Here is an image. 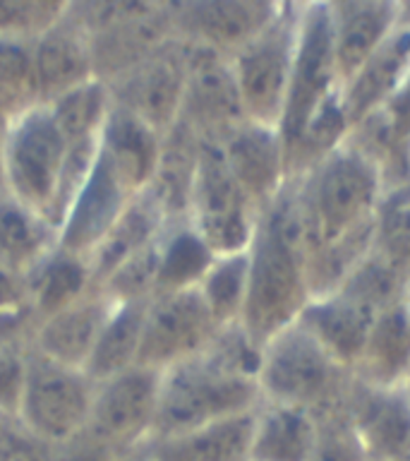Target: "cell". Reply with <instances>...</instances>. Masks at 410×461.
<instances>
[{"label":"cell","instance_id":"7c38bea8","mask_svg":"<svg viewBox=\"0 0 410 461\" xmlns=\"http://www.w3.org/2000/svg\"><path fill=\"white\" fill-rule=\"evenodd\" d=\"M218 331L197 288L156 294L147 305L139 366L164 373L183 360L200 356Z\"/></svg>","mask_w":410,"mask_h":461},{"label":"cell","instance_id":"603a6c76","mask_svg":"<svg viewBox=\"0 0 410 461\" xmlns=\"http://www.w3.org/2000/svg\"><path fill=\"white\" fill-rule=\"evenodd\" d=\"M374 317L377 315L372 310L334 291V294L309 298L295 322L302 330H308L319 341V346H324L341 366L352 373L362 356Z\"/></svg>","mask_w":410,"mask_h":461},{"label":"cell","instance_id":"d6986e66","mask_svg":"<svg viewBox=\"0 0 410 461\" xmlns=\"http://www.w3.org/2000/svg\"><path fill=\"white\" fill-rule=\"evenodd\" d=\"M341 82L355 75L401 22L396 0H326Z\"/></svg>","mask_w":410,"mask_h":461},{"label":"cell","instance_id":"e0dca14e","mask_svg":"<svg viewBox=\"0 0 410 461\" xmlns=\"http://www.w3.org/2000/svg\"><path fill=\"white\" fill-rule=\"evenodd\" d=\"M34 70L39 104H50L60 94L99 77L92 32L75 10V3L67 5L56 24L36 36Z\"/></svg>","mask_w":410,"mask_h":461},{"label":"cell","instance_id":"7a4b0ae2","mask_svg":"<svg viewBox=\"0 0 410 461\" xmlns=\"http://www.w3.org/2000/svg\"><path fill=\"white\" fill-rule=\"evenodd\" d=\"M290 180L308 252L372 229L387 194L379 164L352 137Z\"/></svg>","mask_w":410,"mask_h":461},{"label":"cell","instance_id":"f1b7e54d","mask_svg":"<svg viewBox=\"0 0 410 461\" xmlns=\"http://www.w3.org/2000/svg\"><path fill=\"white\" fill-rule=\"evenodd\" d=\"M214 259V248L190 219L165 221L156 240V294L192 291L207 276Z\"/></svg>","mask_w":410,"mask_h":461},{"label":"cell","instance_id":"ac0fdd59","mask_svg":"<svg viewBox=\"0 0 410 461\" xmlns=\"http://www.w3.org/2000/svg\"><path fill=\"white\" fill-rule=\"evenodd\" d=\"M218 144L233 178L257 204L259 212L276 200L281 190L288 185L290 176L286 144L279 128L243 121L228 135H223Z\"/></svg>","mask_w":410,"mask_h":461},{"label":"cell","instance_id":"d590c367","mask_svg":"<svg viewBox=\"0 0 410 461\" xmlns=\"http://www.w3.org/2000/svg\"><path fill=\"white\" fill-rule=\"evenodd\" d=\"M36 324L39 320L29 303L24 279L0 267V341L29 344Z\"/></svg>","mask_w":410,"mask_h":461},{"label":"cell","instance_id":"d6a6232c","mask_svg":"<svg viewBox=\"0 0 410 461\" xmlns=\"http://www.w3.org/2000/svg\"><path fill=\"white\" fill-rule=\"evenodd\" d=\"M218 327L243 320L250 291V255L247 250L216 255L214 265L197 286Z\"/></svg>","mask_w":410,"mask_h":461},{"label":"cell","instance_id":"ba28073f","mask_svg":"<svg viewBox=\"0 0 410 461\" xmlns=\"http://www.w3.org/2000/svg\"><path fill=\"white\" fill-rule=\"evenodd\" d=\"M96 382L79 367L60 366L29 348L27 377L17 420L49 445H67L85 435Z\"/></svg>","mask_w":410,"mask_h":461},{"label":"cell","instance_id":"7bdbcfd3","mask_svg":"<svg viewBox=\"0 0 410 461\" xmlns=\"http://www.w3.org/2000/svg\"><path fill=\"white\" fill-rule=\"evenodd\" d=\"M0 194H5V171H3V140H0Z\"/></svg>","mask_w":410,"mask_h":461},{"label":"cell","instance_id":"2e32d148","mask_svg":"<svg viewBox=\"0 0 410 461\" xmlns=\"http://www.w3.org/2000/svg\"><path fill=\"white\" fill-rule=\"evenodd\" d=\"M135 197L137 194L118 178L113 166L99 151L92 173L58 223V245L89 258Z\"/></svg>","mask_w":410,"mask_h":461},{"label":"cell","instance_id":"cb8c5ba5","mask_svg":"<svg viewBox=\"0 0 410 461\" xmlns=\"http://www.w3.org/2000/svg\"><path fill=\"white\" fill-rule=\"evenodd\" d=\"M254 411L200 425L192 430L147 439L139 452L151 461H247Z\"/></svg>","mask_w":410,"mask_h":461},{"label":"cell","instance_id":"ab89813d","mask_svg":"<svg viewBox=\"0 0 410 461\" xmlns=\"http://www.w3.org/2000/svg\"><path fill=\"white\" fill-rule=\"evenodd\" d=\"M27 360L29 344L0 341V416L17 418L27 377Z\"/></svg>","mask_w":410,"mask_h":461},{"label":"cell","instance_id":"e575fe53","mask_svg":"<svg viewBox=\"0 0 410 461\" xmlns=\"http://www.w3.org/2000/svg\"><path fill=\"white\" fill-rule=\"evenodd\" d=\"M372 250L410 274V183L384 194L374 223Z\"/></svg>","mask_w":410,"mask_h":461},{"label":"cell","instance_id":"7402d4cb","mask_svg":"<svg viewBox=\"0 0 410 461\" xmlns=\"http://www.w3.org/2000/svg\"><path fill=\"white\" fill-rule=\"evenodd\" d=\"M410 72V24L398 27L341 89L351 128L379 111Z\"/></svg>","mask_w":410,"mask_h":461},{"label":"cell","instance_id":"f546056e","mask_svg":"<svg viewBox=\"0 0 410 461\" xmlns=\"http://www.w3.org/2000/svg\"><path fill=\"white\" fill-rule=\"evenodd\" d=\"M58 245V226L10 194H0V267L24 276Z\"/></svg>","mask_w":410,"mask_h":461},{"label":"cell","instance_id":"4fadbf2b","mask_svg":"<svg viewBox=\"0 0 410 461\" xmlns=\"http://www.w3.org/2000/svg\"><path fill=\"white\" fill-rule=\"evenodd\" d=\"M345 420L370 461H410V389L352 375L341 402Z\"/></svg>","mask_w":410,"mask_h":461},{"label":"cell","instance_id":"8992f818","mask_svg":"<svg viewBox=\"0 0 410 461\" xmlns=\"http://www.w3.org/2000/svg\"><path fill=\"white\" fill-rule=\"evenodd\" d=\"M67 140L46 104L27 108L3 135L5 193L53 221Z\"/></svg>","mask_w":410,"mask_h":461},{"label":"cell","instance_id":"ee69618b","mask_svg":"<svg viewBox=\"0 0 410 461\" xmlns=\"http://www.w3.org/2000/svg\"><path fill=\"white\" fill-rule=\"evenodd\" d=\"M401 22L410 24V3H401Z\"/></svg>","mask_w":410,"mask_h":461},{"label":"cell","instance_id":"4dcf8cb0","mask_svg":"<svg viewBox=\"0 0 410 461\" xmlns=\"http://www.w3.org/2000/svg\"><path fill=\"white\" fill-rule=\"evenodd\" d=\"M147 305L149 301L115 303L113 312L108 315L106 324L96 339L92 358L85 367L94 382L108 380L113 375L139 366Z\"/></svg>","mask_w":410,"mask_h":461},{"label":"cell","instance_id":"52a82bcc","mask_svg":"<svg viewBox=\"0 0 410 461\" xmlns=\"http://www.w3.org/2000/svg\"><path fill=\"white\" fill-rule=\"evenodd\" d=\"M341 89L343 82L334 56L329 3H302L293 72L279 122V132L286 144V158L319 111L341 96Z\"/></svg>","mask_w":410,"mask_h":461},{"label":"cell","instance_id":"6da1fadb","mask_svg":"<svg viewBox=\"0 0 410 461\" xmlns=\"http://www.w3.org/2000/svg\"><path fill=\"white\" fill-rule=\"evenodd\" d=\"M247 255L250 291L240 324L264 346L273 334L293 324L312 298L308 245L293 180H288L279 197L259 212Z\"/></svg>","mask_w":410,"mask_h":461},{"label":"cell","instance_id":"3957f363","mask_svg":"<svg viewBox=\"0 0 410 461\" xmlns=\"http://www.w3.org/2000/svg\"><path fill=\"white\" fill-rule=\"evenodd\" d=\"M262 402L254 377L230 370L201 351L161 373L156 428L151 438H165L216 423L223 418L250 413Z\"/></svg>","mask_w":410,"mask_h":461},{"label":"cell","instance_id":"5b68a950","mask_svg":"<svg viewBox=\"0 0 410 461\" xmlns=\"http://www.w3.org/2000/svg\"><path fill=\"white\" fill-rule=\"evenodd\" d=\"M302 3H279L272 20L230 58L245 121L279 128L293 72Z\"/></svg>","mask_w":410,"mask_h":461},{"label":"cell","instance_id":"74e56055","mask_svg":"<svg viewBox=\"0 0 410 461\" xmlns=\"http://www.w3.org/2000/svg\"><path fill=\"white\" fill-rule=\"evenodd\" d=\"M34 41L36 39H29V36H0V86L39 104Z\"/></svg>","mask_w":410,"mask_h":461},{"label":"cell","instance_id":"5bb4252c","mask_svg":"<svg viewBox=\"0 0 410 461\" xmlns=\"http://www.w3.org/2000/svg\"><path fill=\"white\" fill-rule=\"evenodd\" d=\"M173 34L180 41L233 58L266 22L279 3L272 0H197L173 3Z\"/></svg>","mask_w":410,"mask_h":461},{"label":"cell","instance_id":"83f0119b","mask_svg":"<svg viewBox=\"0 0 410 461\" xmlns=\"http://www.w3.org/2000/svg\"><path fill=\"white\" fill-rule=\"evenodd\" d=\"M165 221L168 219H165L164 209L158 207L156 200L149 193L137 194L135 200L128 204V209L122 212L120 219L113 223V229L108 230L106 238L101 240L99 248L89 255L96 288L118 267H122L128 259L156 243Z\"/></svg>","mask_w":410,"mask_h":461},{"label":"cell","instance_id":"60d3db41","mask_svg":"<svg viewBox=\"0 0 410 461\" xmlns=\"http://www.w3.org/2000/svg\"><path fill=\"white\" fill-rule=\"evenodd\" d=\"M31 106H34V101L24 99L20 94H14L10 92V89H5V86H0V140H3V135L10 130V125Z\"/></svg>","mask_w":410,"mask_h":461},{"label":"cell","instance_id":"9c48e42d","mask_svg":"<svg viewBox=\"0 0 410 461\" xmlns=\"http://www.w3.org/2000/svg\"><path fill=\"white\" fill-rule=\"evenodd\" d=\"M187 219L216 255L247 250L257 229V204L233 178L214 140H201Z\"/></svg>","mask_w":410,"mask_h":461},{"label":"cell","instance_id":"277c9868","mask_svg":"<svg viewBox=\"0 0 410 461\" xmlns=\"http://www.w3.org/2000/svg\"><path fill=\"white\" fill-rule=\"evenodd\" d=\"M351 380V370L298 322L262 346L257 382L264 402L293 403L319 416L341 406Z\"/></svg>","mask_w":410,"mask_h":461},{"label":"cell","instance_id":"ffe728a7","mask_svg":"<svg viewBox=\"0 0 410 461\" xmlns=\"http://www.w3.org/2000/svg\"><path fill=\"white\" fill-rule=\"evenodd\" d=\"M113 308L115 303L96 288L70 308L60 310L36 324L29 348L41 353L43 358L56 360L60 366L85 370L92 358L96 339Z\"/></svg>","mask_w":410,"mask_h":461},{"label":"cell","instance_id":"44dd1931","mask_svg":"<svg viewBox=\"0 0 410 461\" xmlns=\"http://www.w3.org/2000/svg\"><path fill=\"white\" fill-rule=\"evenodd\" d=\"M165 135L128 108L113 104L101 135V154L118 178L135 194L144 193L156 176Z\"/></svg>","mask_w":410,"mask_h":461},{"label":"cell","instance_id":"836d02e7","mask_svg":"<svg viewBox=\"0 0 410 461\" xmlns=\"http://www.w3.org/2000/svg\"><path fill=\"white\" fill-rule=\"evenodd\" d=\"M408 279L410 274L401 272L398 267H394L372 250L348 274V279L338 286V294L348 295L377 315L381 310L403 303Z\"/></svg>","mask_w":410,"mask_h":461},{"label":"cell","instance_id":"4316f807","mask_svg":"<svg viewBox=\"0 0 410 461\" xmlns=\"http://www.w3.org/2000/svg\"><path fill=\"white\" fill-rule=\"evenodd\" d=\"M352 375L372 384H384V387H408L410 315L406 303L377 312Z\"/></svg>","mask_w":410,"mask_h":461},{"label":"cell","instance_id":"f35d334b","mask_svg":"<svg viewBox=\"0 0 410 461\" xmlns=\"http://www.w3.org/2000/svg\"><path fill=\"white\" fill-rule=\"evenodd\" d=\"M319 438L309 461H370L352 435L341 406L319 413Z\"/></svg>","mask_w":410,"mask_h":461},{"label":"cell","instance_id":"8fae6325","mask_svg":"<svg viewBox=\"0 0 410 461\" xmlns=\"http://www.w3.org/2000/svg\"><path fill=\"white\" fill-rule=\"evenodd\" d=\"M190 46L173 36L154 53L108 82L113 101L161 132L178 122L185 99Z\"/></svg>","mask_w":410,"mask_h":461},{"label":"cell","instance_id":"f6af8a7d","mask_svg":"<svg viewBox=\"0 0 410 461\" xmlns=\"http://www.w3.org/2000/svg\"><path fill=\"white\" fill-rule=\"evenodd\" d=\"M403 303H406V310H408V315H410V279H408V288H406V298H403Z\"/></svg>","mask_w":410,"mask_h":461},{"label":"cell","instance_id":"b9f144b4","mask_svg":"<svg viewBox=\"0 0 410 461\" xmlns=\"http://www.w3.org/2000/svg\"><path fill=\"white\" fill-rule=\"evenodd\" d=\"M120 461H151V459L149 456H144L139 449H135V452H129V454H125V456H120Z\"/></svg>","mask_w":410,"mask_h":461},{"label":"cell","instance_id":"bcb514c9","mask_svg":"<svg viewBox=\"0 0 410 461\" xmlns=\"http://www.w3.org/2000/svg\"><path fill=\"white\" fill-rule=\"evenodd\" d=\"M408 389H410V380H408Z\"/></svg>","mask_w":410,"mask_h":461},{"label":"cell","instance_id":"30bf717a","mask_svg":"<svg viewBox=\"0 0 410 461\" xmlns=\"http://www.w3.org/2000/svg\"><path fill=\"white\" fill-rule=\"evenodd\" d=\"M158 394L161 373L144 366L129 367L125 373L96 382L85 438L115 456L135 452L154 435Z\"/></svg>","mask_w":410,"mask_h":461},{"label":"cell","instance_id":"9a60e30c","mask_svg":"<svg viewBox=\"0 0 410 461\" xmlns=\"http://www.w3.org/2000/svg\"><path fill=\"white\" fill-rule=\"evenodd\" d=\"M187 46H190V70H187L185 99L178 121L192 128L201 140L218 142L237 122L245 121L230 60L214 50L200 49L192 43Z\"/></svg>","mask_w":410,"mask_h":461},{"label":"cell","instance_id":"484cf974","mask_svg":"<svg viewBox=\"0 0 410 461\" xmlns=\"http://www.w3.org/2000/svg\"><path fill=\"white\" fill-rule=\"evenodd\" d=\"M22 279L39 322L96 291L89 258L75 255L60 245L46 252Z\"/></svg>","mask_w":410,"mask_h":461},{"label":"cell","instance_id":"1f68e13d","mask_svg":"<svg viewBox=\"0 0 410 461\" xmlns=\"http://www.w3.org/2000/svg\"><path fill=\"white\" fill-rule=\"evenodd\" d=\"M113 104V92L106 79L94 77L70 92L60 94L46 106L50 108L67 144H77L99 142Z\"/></svg>","mask_w":410,"mask_h":461},{"label":"cell","instance_id":"8d00e7d4","mask_svg":"<svg viewBox=\"0 0 410 461\" xmlns=\"http://www.w3.org/2000/svg\"><path fill=\"white\" fill-rule=\"evenodd\" d=\"M67 5L53 0H0V36L36 39L63 17Z\"/></svg>","mask_w":410,"mask_h":461},{"label":"cell","instance_id":"d4e9b609","mask_svg":"<svg viewBox=\"0 0 410 461\" xmlns=\"http://www.w3.org/2000/svg\"><path fill=\"white\" fill-rule=\"evenodd\" d=\"M319 438L315 411L293 403L259 402L247 461H309Z\"/></svg>","mask_w":410,"mask_h":461}]
</instances>
